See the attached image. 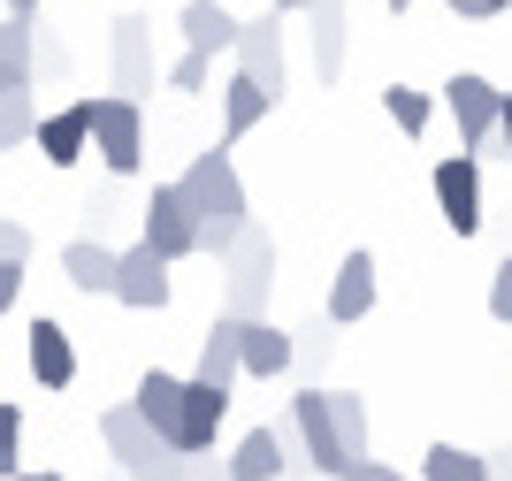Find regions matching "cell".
<instances>
[{
  "label": "cell",
  "instance_id": "obj_27",
  "mask_svg": "<svg viewBox=\"0 0 512 481\" xmlns=\"http://www.w3.org/2000/svg\"><path fill=\"white\" fill-rule=\"evenodd\" d=\"M337 436H344V459L360 466V459H367V398L337 390Z\"/></svg>",
  "mask_w": 512,
  "mask_h": 481
},
{
  "label": "cell",
  "instance_id": "obj_25",
  "mask_svg": "<svg viewBox=\"0 0 512 481\" xmlns=\"http://www.w3.org/2000/svg\"><path fill=\"white\" fill-rule=\"evenodd\" d=\"M39 100H31V92H0V153H16V146H31V138H39Z\"/></svg>",
  "mask_w": 512,
  "mask_h": 481
},
{
  "label": "cell",
  "instance_id": "obj_4",
  "mask_svg": "<svg viewBox=\"0 0 512 481\" xmlns=\"http://www.w3.org/2000/svg\"><path fill=\"white\" fill-rule=\"evenodd\" d=\"M92 153H100L107 176H138V161H146V107L100 92L92 100Z\"/></svg>",
  "mask_w": 512,
  "mask_h": 481
},
{
  "label": "cell",
  "instance_id": "obj_30",
  "mask_svg": "<svg viewBox=\"0 0 512 481\" xmlns=\"http://www.w3.org/2000/svg\"><path fill=\"white\" fill-rule=\"evenodd\" d=\"M130 481H192V459H184V451H153Z\"/></svg>",
  "mask_w": 512,
  "mask_h": 481
},
{
  "label": "cell",
  "instance_id": "obj_18",
  "mask_svg": "<svg viewBox=\"0 0 512 481\" xmlns=\"http://www.w3.org/2000/svg\"><path fill=\"white\" fill-rule=\"evenodd\" d=\"M237 77H253L268 100H283V31H276V16L245 23V39H237Z\"/></svg>",
  "mask_w": 512,
  "mask_h": 481
},
{
  "label": "cell",
  "instance_id": "obj_11",
  "mask_svg": "<svg viewBox=\"0 0 512 481\" xmlns=\"http://www.w3.org/2000/svg\"><path fill=\"white\" fill-rule=\"evenodd\" d=\"M169 268H176V260H161V252L138 237V245L123 252V283H115V298H123L130 314H161V306H169Z\"/></svg>",
  "mask_w": 512,
  "mask_h": 481
},
{
  "label": "cell",
  "instance_id": "obj_41",
  "mask_svg": "<svg viewBox=\"0 0 512 481\" xmlns=\"http://www.w3.org/2000/svg\"><path fill=\"white\" fill-rule=\"evenodd\" d=\"M406 8H413V0H390V16H406Z\"/></svg>",
  "mask_w": 512,
  "mask_h": 481
},
{
  "label": "cell",
  "instance_id": "obj_20",
  "mask_svg": "<svg viewBox=\"0 0 512 481\" xmlns=\"http://www.w3.org/2000/svg\"><path fill=\"white\" fill-rule=\"evenodd\" d=\"M100 436H107V451H115V466H123V474H138L153 451H169V443L138 420V405H107V413H100Z\"/></svg>",
  "mask_w": 512,
  "mask_h": 481
},
{
  "label": "cell",
  "instance_id": "obj_39",
  "mask_svg": "<svg viewBox=\"0 0 512 481\" xmlns=\"http://www.w3.org/2000/svg\"><path fill=\"white\" fill-rule=\"evenodd\" d=\"M291 8H299V16H314V0H276V16H291Z\"/></svg>",
  "mask_w": 512,
  "mask_h": 481
},
{
  "label": "cell",
  "instance_id": "obj_22",
  "mask_svg": "<svg viewBox=\"0 0 512 481\" xmlns=\"http://www.w3.org/2000/svg\"><path fill=\"white\" fill-rule=\"evenodd\" d=\"M291 359H299L291 329H276V321H253V329H245V375H253V382H276Z\"/></svg>",
  "mask_w": 512,
  "mask_h": 481
},
{
  "label": "cell",
  "instance_id": "obj_40",
  "mask_svg": "<svg viewBox=\"0 0 512 481\" xmlns=\"http://www.w3.org/2000/svg\"><path fill=\"white\" fill-rule=\"evenodd\" d=\"M16 481H62V474H16Z\"/></svg>",
  "mask_w": 512,
  "mask_h": 481
},
{
  "label": "cell",
  "instance_id": "obj_14",
  "mask_svg": "<svg viewBox=\"0 0 512 481\" xmlns=\"http://www.w3.org/2000/svg\"><path fill=\"white\" fill-rule=\"evenodd\" d=\"M31 146H39L46 168H77V161H85V146H92V100L54 107V115L39 123V138H31Z\"/></svg>",
  "mask_w": 512,
  "mask_h": 481
},
{
  "label": "cell",
  "instance_id": "obj_26",
  "mask_svg": "<svg viewBox=\"0 0 512 481\" xmlns=\"http://www.w3.org/2000/svg\"><path fill=\"white\" fill-rule=\"evenodd\" d=\"M383 115L406 130V138H421V130L436 123V100H428V92H413V84H390V92H383Z\"/></svg>",
  "mask_w": 512,
  "mask_h": 481
},
{
  "label": "cell",
  "instance_id": "obj_34",
  "mask_svg": "<svg viewBox=\"0 0 512 481\" xmlns=\"http://www.w3.org/2000/svg\"><path fill=\"white\" fill-rule=\"evenodd\" d=\"M344 481H406V474H398V466H383V459H360Z\"/></svg>",
  "mask_w": 512,
  "mask_h": 481
},
{
  "label": "cell",
  "instance_id": "obj_5",
  "mask_svg": "<svg viewBox=\"0 0 512 481\" xmlns=\"http://www.w3.org/2000/svg\"><path fill=\"white\" fill-rule=\"evenodd\" d=\"M444 115L459 123V153H482L497 138V123H505V92H497L490 77L459 69V77L444 84Z\"/></svg>",
  "mask_w": 512,
  "mask_h": 481
},
{
  "label": "cell",
  "instance_id": "obj_3",
  "mask_svg": "<svg viewBox=\"0 0 512 481\" xmlns=\"http://www.w3.org/2000/svg\"><path fill=\"white\" fill-rule=\"evenodd\" d=\"M283 420H291V436H299V466H314V474H329V481L352 474L344 436H337V390H299Z\"/></svg>",
  "mask_w": 512,
  "mask_h": 481
},
{
  "label": "cell",
  "instance_id": "obj_36",
  "mask_svg": "<svg viewBox=\"0 0 512 481\" xmlns=\"http://www.w3.org/2000/svg\"><path fill=\"white\" fill-rule=\"evenodd\" d=\"M192 481H230V459H192Z\"/></svg>",
  "mask_w": 512,
  "mask_h": 481
},
{
  "label": "cell",
  "instance_id": "obj_15",
  "mask_svg": "<svg viewBox=\"0 0 512 481\" xmlns=\"http://www.w3.org/2000/svg\"><path fill=\"white\" fill-rule=\"evenodd\" d=\"M245 329H253V321L214 314V329L199 336V375H192V382H214V390H230V382L245 375Z\"/></svg>",
  "mask_w": 512,
  "mask_h": 481
},
{
  "label": "cell",
  "instance_id": "obj_12",
  "mask_svg": "<svg viewBox=\"0 0 512 481\" xmlns=\"http://www.w3.org/2000/svg\"><path fill=\"white\" fill-rule=\"evenodd\" d=\"M321 314H329V329L375 314V252H344L337 260V283H329V298H321Z\"/></svg>",
  "mask_w": 512,
  "mask_h": 481
},
{
  "label": "cell",
  "instance_id": "obj_9",
  "mask_svg": "<svg viewBox=\"0 0 512 481\" xmlns=\"http://www.w3.org/2000/svg\"><path fill=\"white\" fill-rule=\"evenodd\" d=\"M291 451H299V436H291V420H268V428H245L230 451V481H276L283 466H291Z\"/></svg>",
  "mask_w": 512,
  "mask_h": 481
},
{
  "label": "cell",
  "instance_id": "obj_7",
  "mask_svg": "<svg viewBox=\"0 0 512 481\" xmlns=\"http://www.w3.org/2000/svg\"><path fill=\"white\" fill-rule=\"evenodd\" d=\"M428 184H436V207H444V222L459 237L482 230V161H474V153H444Z\"/></svg>",
  "mask_w": 512,
  "mask_h": 481
},
{
  "label": "cell",
  "instance_id": "obj_42",
  "mask_svg": "<svg viewBox=\"0 0 512 481\" xmlns=\"http://www.w3.org/2000/svg\"><path fill=\"white\" fill-rule=\"evenodd\" d=\"M497 8H512V0H497Z\"/></svg>",
  "mask_w": 512,
  "mask_h": 481
},
{
  "label": "cell",
  "instance_id": "obj_8",
  "mask_svg": "<svg viewBox=\"0 0 512 481\" xmlns=\"http://www.w3.org/2000/svg\"><path fill=\"white\" fill-rule=\"evenodd\" d=\"M153 84H169V77H161V62H153V31L138 16H123V23H115V100L146 107Z\"/></svg>",
  "mask_w": 512,
  "mask_h": 481
},
{
  "label": "cell",
  "instance_id": "obj_24",
  "mask_svg": "<svg viewBox=\"0 0 512 481\" xmlns=\"http://www.w3.org/2000/svg\"><path fill=\"white\" fill-rule=\"evenodd\" d=\"M428 481H490V451H467V443H428L421 451Z\"/></svg>",
  "mask_w": 512,
  "mask_h": 481
},
{
  "label": "cell",
  "instance_id": "obj_29",
  "mask_svg": "<svg viewBox=\"0 0 512 481\" xmlns=\"http://www.w3.org/2000/svg\"><path fill=\"white\" fill-rule=\"evenodd\" d=\"M207 77H214L207 54H176L169 62V92H207Z\"/></svg>",
  "mask_w": 512,
  "mask_h": 481
},
{
  "label": "cell",
  "instance_id": "obj_19",
  "mask_svg": "<svg viewBox=\"0 0 512 481\" xmlns=\"http://www.w3.org/2000/svg\"><path fill=\"white\" fill-rule=\"evenodd\" d=\"M31 382L39 390H69L77 382V344H69V329L62 321H31Z\"/></svg>",
  "mask_w": 512,
  "mask_h": 481
},
{
  "label": "cell",
  "instance_id": "obj_31",
  "mask_svg": "<svg viewBox=\"0 0 512 481\" xmlns=\"http://www.w3.org/2000/svg\"><path fill=\"white\" fill-rule=\"evenodd\" d=\"M0 268H31V230L23 222H0Z\"/></svg>",
  "mask_w": 512,
  "mask_h": 481
},
{
  "label": "cell",
  "instance_id": "obj_17",
  "mask_svg": "<svg viewBox=\"0 0 512 481\" xmlns=\"http://www.w3.org/2000/svg\"><path fill=\"white\" fill-rule=\"evenodd\" d=\"M184 54H237V39H245V23L230 16V8H222V0H184Z\"/></svg>",
  "mask_w": 512,
  "mask_h": 481
},
{
  "label": "cell",
  "instance_id": "obj_37",
  "mask_svg": "<svg viewBox=\"0 0 512 481\" xmlns=\"http://www.w3.org/2000/svg\"><path fill=\"white\" fill-rule=\"evenodd\" d=\"M8 16H23V23H39V0H8Z\"/></svg>",
  "mask_w": 512,
  "mask_h": 481
},
{
  "label": "cell",
  "instance_id": "obj_28",
  "mask_svg": "<svg viewBox=\"0 0 512 481\" xmlns=\"http://www.w3.org/2000/svg\"><path fill=\"white\" fill-rule=\"evenodd\" d=\"M16 474H23V413L0 398V481H16Z\"/></svg>",
  "mask_w": 512,
  "mask_h": 481
},
{
  "label": "cell",
  "instance_id": "obj_1",
  "mask_svg": "<svg viewBox=\"0 0 512 481\" xmlns=\"http://www.w3.org/2000/svg\"><path fill=\"white\" fill-rule=\"evenodd\" d=\"M176 184H184V199H192V214H199V252L230 260V245H237L245 230H253V207H245V184H237L230 146L192 153V168H184Z\"/></svg>",
  "mask_w": 512,
  "mask_h": 481
},
{
  "label": "cell",
  "instance_id": "obj_13",
  "mask_svg": "<svg viewBox=\"0 0 512 481\" xmlns=\"http://www.w3.org/2000/svg\"><path fill=\"white\" fill-rule=\"evenodd\" d=\"M222 420H230V390L184 382V428H176V451H184V459H207L214 436H222Z\"/></svg>",
  "mask_w": 512,
  "mask_h": 481
},
{
  "label": "cell",
  "instance_id": "obj_33",
  "mask_svg": "<svg viewBox=\"0 0 512 481\" xmlns=\"http://www.w3.org/2000/svg\"><path fill=\"white\" fill-rule=\"evenodd\" d=\"M451 16H474V23H490V16H505V8H497V0H444Z\"/></svg>",
  "mask_w": 512,
  "mask_h": 481
},
{
  "label": "cell",
  "instance_id": "obj_21",
  "mask_svg": "<svg viewBox=\"0 0 512 481\" xmlns=\"http://www.w3.org/2000/svg\"><path fill=\"white\" fill-rule=\"evenodd\" d=\"M31 69H39V23L8 16L0 23V92H31Z\"/></svg>",
  "mask_w": 512,
  "mask_h": 481
},
{
  "label": "cell",
  "instance_id": "obj_23",
  "mask_svg": "<svg viewBox=\"0 0 512 481\" xmlns=\"http://www.w3.org/2000/svg\"><path fill=\"white\" fill-rule=\"evenodd\" d=\"M268 107H276V100H268L253 77H230V84H222V146H237L253 123H268Z\"/></svg>",
  "mask_w": 512,
  "mask_h": 481
},
{
  "label": "cell",
  "instance_id": "obj_2",
  "mask_svg": "<svg viewBox=\"0 0 512 481\" xmlns=\"http://www.w3.org/2000/svg\"><path fill=\"white\" fill-rule=\"evenodd\" d=\"M230 283H222V314H237V321H268V291H276V237L260 230H245L230 245Z\"/></svg>",
  "mask_w": 512,
  "mask_h": 481
},
{
  "label": "cell",
  "instance_id": "obj_6",
  "mask_svg": "<svg viewBox=\"0 0 512 481\" xmlns=\"http://www.w3.org/2000/svg\"><path fill=\"white\" fill-rule=\"evenodd\" d=\"M138 222H146V245L161 252V260H192L199 252V214H192V199H184V184H153Z\"/></svg>",
  "mask_w": 512,
  "mask_h": 481
},
{
  "label": "cell",
  "instance_id": "obj_38",
  "mask_svg": "<svg viewBox=\"0 0 512 481\" xmlns=\"http://www.w3.org/2000/svg\"><path fill=\"white\" fill-rule=\"evenodd\" d=\"M497 138H505V161H512V92H505V123H497Z\"/></svg>",
  "mask_w": 512,
  "mask_h": 481
},
{
  "label": "cell",
  "instance_id": "obj_35",
  "mask_svg": "<svg viewBox=\"0 0 512 481\" xmlns=\"http://www.w3.org/2000/svg\"><path fill=\"white\" fill-rule=\"evenodd\" d=\"M16 298H23V268H0V314H16Z\"/></svg>",
  "mask_w": 512,
  "mask_h": 481
},
{
  "label": "cell",
  "instance_id": "obj_32",
  "mask_svg": "<svg viewBox=\"0 0 512 481\" xmlns=\"http://www.w3.org/2000/svg\"><path fill=\"white\" fill-rule=\"evenodd\" d=\"M490 314H497V321H512V260L490 275Z\"/></svg>",
  "mask_w": 512,
  "mask_h": 481
},
{
  "label": "cell",
  "instance_id": "obj_10",
  "mask_svg": "<svg viewBox=\"0 0 512 481\" xmlns=\"http://www.w3.org/2000/svg\"><path fill=\"white\" fill-rule=\"evenodd\" d=\"M62 275H69V291H85V298H115V283H123V252L107 245V237H69V245H62Z\"/></svg>",
  "mask_w": 512,
  "mask_h": 481
},
{
  "label": "cell",
  "instance_id": "obj_16",
  "mask_svg": "<svg viewBox=\"0 0 512 481\" xmlns=\"http://www.w3.org/2000/svg\"><path fill=\"white\" fill-rule=\"evenodd\" d=\"M130 405H138V420H146L153 436L176 451V428H184V375H161V367H146V375H138V390H130Z\"/></svg>",
  "mask_w": 512,
  "mask_h": 481
}]
</instances>
